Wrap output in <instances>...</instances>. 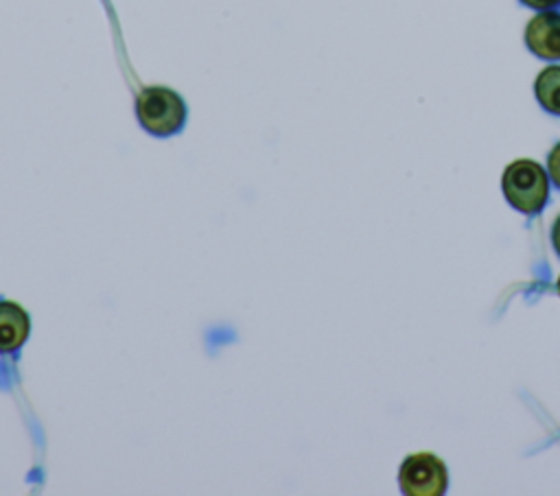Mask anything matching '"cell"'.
I'll return each mask as SVG.
<instances>
[{"instance_id":"obj_2","label":"cell","mask_w":560,"mask_h":496,"mask_svg":"<svg viewBox=\"0 0 560 496\" xmlns=\"http://www.w3.org/2000/svg\"><path fill=\"white\" fill-rule=\"evenodd\" d=\"M501 188L510 205L525 214L538 212L549 197L547 173L534 160L512 162L503 173Z\"/></svg>"},{"instance_id":"obj_6","label":"cell","mask_w":560,"mask_h":496,"mask_svg":"<svg viewBox=\"0 0 560 496\" xmlns=\"http://www.w3.org/2000/svg\"><path fill=\"white\" fill-rule=\"evenodd\" d=\"M536 98L547 111L560 116V66H549L538 74Z\"/></svg>"},{"instance_id":"obj_8","label":"cell","mask_w":560,"mask_h":496,"mask_svg":"<svg viewBox=\"0 0 560 496\" xmlns=\"http://www.w3.org/2000/svg\"><path fill=\"white\" fill-rule=\"evenodd\" d=\"M521 2H525L527 7H534V9H549V7L560 4V0H521Z\"/></svg>"},{"instance_id":"obj_3","label":"cell","mask_w":560,"mask_h":496,"mask_svg":"<svg viewBox=\"0 0 560 496\" xmlns=\"http://www.w3.org/2000/svg\"><path fill=\"white\" fill-rule=\"evenodd\" d=\"M444 461L431 452L409 454L398 472L400 489L409 496H440L446 489Z\"/></svg>"},{"instance_id":"obj_9","label":"cell","mask_w":560,"mask_h":496,"mask_svg":"<svg viewBox=\"0 0 560 496\" xmlns=\"http://www.w3.org/2000/svg\"><path fill=\"white\" fill-rule=\"evenodd\" d=\"M551 240H553V247H556V251L560 253V216L556 219V223H553V229H551Z\"/></svg>"},{"instance_id":"obj_4","label":"cell","mask_w":560,"mask_h":496,"mask_svg":"<svg viewBox=\"0 0 560 496\" xmlns=\"http://www.w3.org/2000/svg\"><path fill=\"white\" fill-rule=\"evenodd\" d=\"M529 50L542 59H560V13L547 11L532 17L525 28Z\"/></svg>"},{"instance_id":"obj_7","label":"cell","mask_w":560,"mask_h":496,"mask_svg":"<svg viewBox=\"0 0 560 496\" xmlns=\"http://www.w3.org/2000/svg\"><path fill=\"white\" fill-rule=\"evenodd\" d=\"M547 168H549V175H551L553 184L560 188V144H556L553 151L549 153V164H547Z\"/></svg>"},{"instance_id":"obj_1","label":"cell","mask_w":560,"mask_h":496,"mask_svg":"<svg viewBox=\"0 0 560 496\" xmlns=\"http://www.w3.org/2000/svg\"><path fill=\"white\" fill-rule=\"evenodd\" d=\"M136 114L140 125L160 138H166L182 129L186 120L184 98L171 87L153 85L144 87L136 101Z\"/></svg>"},{"instance_id":"obj_10","label":"cell","mask_w":560,"mask_h":496,"mask_svg":"<svg viewBox=\"0 0 560 496\" xmlns=\"http://www.w3.org/2000/svg\"><path fill=\"white\" fill-rule=\"evenodd\" d=\"M558 293H560V277H558Z\"/></svg>"},{"instance_id":"obj_5","label":"cell","mask_w":560,"mask_h":496,"mask_svg":"<svg viewBox=\"0 0 560 496\" xmlns=\"http://www.w3.org/2000/svg\"><path fill=\"white\" fill-rule=\"evenodd\" d=\"M31 332V319L26 310L15 304L0 299V352L18 350Z\"/></svg>"}]
</instances>
